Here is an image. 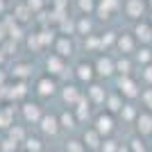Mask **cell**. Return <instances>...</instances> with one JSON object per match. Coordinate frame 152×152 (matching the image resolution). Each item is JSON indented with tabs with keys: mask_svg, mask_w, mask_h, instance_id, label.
Wrapping results in <instances>:
<instances>
[{
	"mask_svg": "<svg viewBox=\"0 0 152 152\" xmlns=\"http://www.w3.org/2000/svg\"><path fill=\"white\" fill-rule=\"evenodd\" d=\"M93 127L98 129V134H100L102 139H109V134H114V129H116V121H114V116L109 114V111H104V114L95 116Z\"/></svg>",
	"mask_w": 152,
	"mask_h": 152,
	"instance_id": "obj_1",
	"label": "cell"
},
{
	"mask_svg": "<svg viewBox=\"0 0 152 152\" xmlns=\"http://www.w3.org/2000/svg\"><path fill=\"white\" fill-rule=\"evenodd\" d=\"M118 93H121L123 98H129V100L139 98V95H141L139 82H136L132 75H129V77H121V82H118Z\"/></svg>",
	"mask_w": 152,
	"mask_h": 152,
	"instance_id": "obj_2",
	"label": "cell"
},
{
	"mask_svg": "<svg viewBox=\"0 0 152 152\" xmlns=\"http://www.w3.org/2000/svg\"><path fill=\"white\" fill-rule=\"evenodd\" d=\"M39 129L45 134V136H57L61 125H59V116L55 114H43V118L39 121Z\"/></svg>",
	"mask_w": 152,
	"mask_h": 152,
	"instance_id": "obj_3",
	"label": "cell"
},
{
	"mask_svg": "<svg viewBox=\"0 0 152 152\" xmlns=\"http://www.w3.org/2000/svg\"><path fill=\"white\" fill-rule=\"evenodd\" d=\"M102 141H104V139L98 134V129H95V127L84 129V134H82V143H84V148H86L89 152H100Z\"/></svg>",
	"mask_w": 152,
	"mask_h": 152,
	"instance_id": "obj_4",
	"label": "cell"
},
{
	"mask_svg": "<svg viewBox=\"0 0 152 152\" xmlns=\"http://www.w3.org/2000/svg\"><path fill=\"white\" fill-rule=\"evenodd\" d=\"M23 118L25 123H32V125H39V121L43 118V109L39 102H25L23 104Z\"/></svg>",
	"mask_w": 152,
	"mask_h": 152,
	"instance_id": "obj_5",
	"label": "cell"
},
{
	"mask_svg": "<svg viewBox=\"0 0 152 152\" xmlns=\"http://www.w3.org/2000/svg\"><path fill=\"white\" fill-rule=\"evenodd\" d=\"M93 66H95V75H100V77H111L116 73V61L111 57H107V55L98 57V61Z\"/></svg>",
	"mask_w": 152,
	"mask_h": 152,
	"instance_id": "obj_6",
	"label": "cell"
},
{
	"mask_svg": "<svg viewBox=\"0 0 152 152\" xmlns=\"http://www.w3.org/2000/svg\"><path fill=\"white\" fill-rule=\"evenodd\" d=\"M37 93L41 95V98H52V95L57 93V82H55L50 75L41 77L37 82Z\"/></svg>",
	"mask_w": 152,
	"mask_h": 152,
	"instance_id": "obj_7",
	"label": "cell"
},
{
	"mask_svg": "<svg viewBox=\"0 0 152 152\" xmlns=\"http://www.w3.org/2000/svg\"><path fill=\"white\" fill-rule=\"evenodd\" d=\"M136 132H139V136H152V111H139Z\"/></svg>",
	"mask_w": 152,
	"mask_h": 152,
	"instance_id": "obj_8",
	"label": "cell"
},
{
	"mask_svg": "<svg viewBox=\"0 0 152 152\" xmlns=\"http://www.w3.org/2000/svg\"><path fill=\"white\" fill-rule=\"evenodd\" d=\"M61 98H64V102H66L68 107H75L77 102L82 100V91L77 89L75 84H68V86L61 89Z\"/></svg>",
	"mask_w": 152,
	"mask_h": 152,
	"instance_id": "obj_9",
	"label": "cell"
},
{
	"mask_svg": "<svg viewBox=\"0 0 152 152\" xmlns=\"http://www.w3.org/2000/svg\"><path fill=\"white\" fill-rule=\"evenodd\" d=\"M134 37L139 39L141 43H152V23L139 20L136 27H134Z\"/></svg>",
	"mask_w": 152,
	"mask_h": 152,
	"instance_id": "obj_10",
	"label": "cell"
},
{
	"mask_svg": "<svg viewBox=\"0 0 152 152\" xmlns=\"http://www.w3.org/2000/svg\"><path fill=\"white\" fill-rule=\"evenodd\" d=\"M125 14L129 18H141L145 14V0H127L125 2Z\"/></svg>",
	"mask_w": 152,
	"mask_h": 152,
	"instance_id": "obj_11",
	"label": "cell"
},
{
	"mask_svg": "<svg viewBox=\"0 0 152 152\" xmlns=\"http://www.w3.org/2000/svg\"><path fill=\"white\" fill-rule=\"evenodd\" d=\"M95 75V66L89 61H82V64H77V68H75V77L80 80V82H91Z\"/></svg>",
	"mask_w": 152,
	"mask_h": 152,
	"instance_id": "obj_12",
	"label": "cell"
},
{
	"mask_svg": "<svg viewBox=\"0 0 152 152\" xmlns=\"http://www.w3.org/2000/svg\"><path fill=\"white\" fill-rule=\"evenodd\" d=\"M118 7H121V0H100L98 7H95V12L100 14V18H109Z\"/></svg>",
	"mask_w": 152,
	"mask_h": 152,
	"instance_id": "obj_13",
	"label": "cell"
},
{
	"mask_svg": "<svg viewBox=\"0 0 152 152\" xmlns=\"http://www.w3.org/2000/svg\"><path fill=\"white\" fill-rule=\"evenodd\" d=\"M104 107H107V111H109L111 116H114V114H121L123 107H125V104H123V95H121V93H111V95H107Z\"/></svg>",
	"mask_w": 152,
	"mask_h": 152,
	"instance_id": "obj_14",
	"label": "cell"
},
{
	"mask_svg": "<svg viewBox=\"0 0 152 152\" xmlns=\"http://www.w3.org/2000/svg\"><path fill=\"white\" fill-rule=\"evenodd\" d=\"M77 116H75V111H73V109H66V111H61V114H59V125H61V129H75L77 127Z\"/></svg>",
	"mask_w": 152,
	"mask_h": 152,
	"instance_id": "obj_15",
	"label": "cell"
},
{
	"mask_svg": "<svg viewBox=\"0 0 152 152\" xmlns=\"http://www.w3.org/2000/svg\"><path fill=\"white\" fill-rule=\"evenodd\" d=\"M55 50H57L59 57H70L73 55V41H70L68 37H59L57 39V43H55Z\"/></svg>",
	"mask_w": 152,
	"mask_h": 152,
	"instance_id": "obj_16",
	"label": "cell"
},
{
	"mask_svg": "<svg viewBox=\"0 0 152 152\" xmlns=\"http://www.w3.org/2000/svg\"><path fill=\"white\" fill-rule=\"evenodd\" d=\"M86 91H89V102H91V104H104V100H107V93H104V89H102V86H98V84H91Z\"/></svg>",
	"mask_w": 152,
	"mask_h": 152,
	"instance_id": "obj_17",
	"label": "cell"
},
{
	"mask_svg": "<svg viewBox=\"0 0 152 152\" xmlns=\"http://www.w3.org/2000/svg\"><path fill=\"white\" fill-rule=\"evenodd\" d=\"M73 111H75L77 121L84 123L86 118H89V114H91V102H89V98H84V95H82V100L75 104V109H73Z\"/></svg>",
	"mask_w": 152,
	"mask_h": 152,
	"instance_id": "obj_18",
	"label": "cell"
},
{
	"mask_svg": "<svg viewBox=\"0 0 152 152\" xmlns=\"http://www.w3.org/2000/svg\"><path fill=\"white\" fill-rule=\"evenodd\" d=\"M116 45H118V50L123 52V55H129V52H134V37L132 34H121L118 37V41H116Z\"/></svg>",
	"mask_w": 152,
	"mask_h": 152,
	"instance_id": "obj_19",
	"label": "cell"
},
{
	"mask_svg": "<svg viewBox=\"0 0 152 152\" xmlns=\"http://www.w3.org/2000/svg\"><path fill=\"white\" fill-rule=\"evenodd\" d=\"M7 136H9L12 141H16L18 145H23L25 139H27V132L23 129V125H12L9 129H7Z\"/></svg>",
	"mask_w": 152,
	"mask_h": 152,
	"instance_id": "obj_20",
	"label": "cell"
},
{
	"mask_svg": "<svg viewBox=\"0 0 152 152\" xmlns=\"http://www.w3.org/2000/svg\"><path fill=\"white\" fill-rule=\"evenodd\" d=\"M23 152H45L43 141L39 139V136H27L25 143H23Z\"/></svg>",
	"mask_w": 152,
	"mask_h": 152,
	"instance_id": "obj_21",
	"label": "cell"
},
{
	"mask_svg": "<svg viewBox=\"0 0 152 152\" xmlns=\"http://www.w3.org/2000/svg\"><path fill=\"white\" fill-rule=\"evenodd\" d=\"M45 68L50 70L52 75H59L64 70V59L59 57V55H52V57H48V61H45Z\"/></svg>",
	"mask_w": 152,
	"mask_h": 152,
	"instance_id": "obj_22",
	"label": "cell"
},
{
	"mask_svg": "<svg viewBox=\"0 0 152 152\" xmlns=\"http://www.w3.org/2000/svg\"><path fill=\"white\" fill-rule=\"evenodd\" d=\"M12 75L18 80V82H25V77L30 75V64H14Z\"/></svg>",
	"mask_w": 152,
	"mask_h": 152,
	"instance_id": "obj_23",
	"label": "cell"
},
{
	"mask_svg": "<svg viewBox=\"0 0 152 152\" xmlns=\"http://www.w3.org/2000/svg\"><path fill=\"white\" fill-rule=\"evenodd\" d=\"M91 30H93V25H91V20L86 18V16H82V18L75 23V32L77 34H84V37H91Z\"/></svg>",
	"mask_w": 152,
	"mask_h": 152,
	"instance_id": "obj_24",
	"label": "cell"
},
{
	"mask_svg": "<svg viewBox=\"0 0 152 152\" xmlns=\"http://www.w3.org/2000/svg\"><path fill=\"white\" fill-rule=\"evenodd\" d=\"M14 16H16V18H14L16 23H25V20L32 16V12H30V7L23 2V5H18L16 9H14Z\"/></svg>",
	"mask_w": 152,
	"mask_h": 152,
	"instance_id": "obj_25",
	"label": "cell"
},
{
	"mask_svg": "<svg viewBox=\"0 0 152 152\" xmlns=\"http://www.w3.org/2000/svg\"><path fill=\"white\" fill-rule=\"evenodd\" d=\"M116 73H121L123 77H129V73H132V61L127 57L118 59V61H116Z\"/></svg>",
	"mask_w": 152,
	"mask_h": 152,
	"instance_id": "obj_26",
	"label": "cell"
},
{
	"mask_svg": "<svg viewBox=\"0 0 152 152\" xmlns=\"http://www.w3.org/2000/svg\"><path fill=\"white\" fill-rule=\"evenodd\" d=\"M14 125V118H12V109H0V129H9Z\"/></svg>",
	"mask_w": 152,
	"mask_h": 152,
	"instance_id": "obj_27",
	"label": "cell"
},
{
	"mask_svg": "<svg viewBox=\"0 0 152 152\" xmlns=\"http://www.w3.org/2000/svg\"><path fill=\"white\" fill-rule=\"evenodd\" d=\"M121 116H123V121H127V123H136L139 111H136V107H132V104H125L123 111H121Z\"/></svg>",
	"mask_w": 152,
	"mask_h": 152,
	"instance_id": "obj_28",
	"label": "cell"
},
{
	"mask_svg": "<svg viewBox=\"0 0 152 152\" xmlns=\"http://www.w3.org/2000/svg\"><path fill=\"white\" fill-rule=\"evenodd\" d=\"M64 150L66 152H89L86 148H84L82 141H77V139H68L66 141V145H64Z\"/></svg>",
	"mask_w": 152,
	"mask_h": 152,
	"instance_id": "obj_29",
	"label": "cell"
},
{
	"mask_svg": "<svg viewBox=\"0 0 152 152\" xmlns=\"http://www.w3.org/2000/svg\"><path fill=\"white\" fill-rule=\"evenodd\" d=\"M77 7H80V12H82V14H86V16H89L91 12H95L98 2H95V0H77Z\"/></svg>",
	"mask_w": 152,
	"mask_h": 152,
	"instance_id": "obj_30",
	"label": "cell"
},
{
	"mask_svg": "<svg viewBox=\"0 0 152 152\" xmlns=\"http://www.w3.org/2000/svg\"><path fill=\"white\" fill-rule=\"evenodd\" d=\"M118 141H114V139H104L102 141V145H100V152H118Z\"/></svg>",
	"mask_w": 152,
	"mask_h": 152,
	"instance_id": "obj_31",
	"label": "cell"
},
{
	"mask_svg": "<svg viewBox=\"0 0 152 152\" xmlns=\"http://www.w3.org/2000/svg\"><path fill=\"white\" fill-rule=\"evenodd\" d=\"M136 59H139L141 64L150 66V61H152V50H148V48H141V50L136 52Z\"/></svg>",
	"mask_w": 152,
	"mask_h": 152,
	"instance_id": "obj_32",
	"label": "cell"
},
{
	"mask_svg": "<svg viewBox=\"0 0 152 152\" xmlns=\"http://www.w3.org/2000/svg\"><path fill=\"white\" fill-rule=\"evenodd\" d=\"M141 102H143V107H145V111H152V89H145V91H141Z\"/></svg>",
	"mask_w": 152,
	"mask_h": 152,
	"instance_id": "obj_33",
	"label": "cell"
},
{
	"mask_svg": "<svg viewBox=\"0 0 152 152\" xmlns=\"http://www.w3.org/2000/svg\"><path fill=\"white\" fill-rule=\"evenodd\" d=\"M127 145H129V152H148L141 139H132L129 143H127Z\"/></svg>",
	"mask_w": 152,
	"mask_h": 152,
	"instance_id": "obj_34",
	"label": "cell"
},
{
	"mask_svg": "<svg viewBox=\"0 0 152 152\" xmlns=\"http://www.w3.org/2000/svg\"><path fill=\"white\" fill-rule=\"evenodd\" d=\"M39 37V43H41V48H43V45H48V43H52V32H48V30H43V32H39L37 34Z\"/></svg>",
	"mask_w": 152,
	"mask_h": 152,
	"instance_id": "obj_35",
	"label": "cell"
},
{
	"mask_svg": "<svg viewBox=\"0 0 152 152\" xmlns=\"http://www.w3.org/2000/svg\"><path fill=\"white\" fill-rule=\"evenodd\" d=\"M25 5L30 7V12H41L45 5V0H25Z\"/></svg>",
	"mask_w": 152,
	"mask_h": 152,
	"instance_id": "obj_36",
	"label": "cell"
},
{
	"mask_svg": "<svg viewBox=\"0 0 152 152\" xmlns=\"http://www.w3.org/2000/svg\"><path fill=\"white\" fill-rule=\"evenodd\" d=\"M114 41H118L114 32H107L104 37H100V43H102V48H104V45H111V43H114Z\"/></svg>",
	"mask_w": 152,
	"mask_h": 152,
	"instance_id": "obj_37",
	"label": "cell"
},
{
	"mask_svg": "<svg viewBox=\"0 0 152 152\" xmlns=\"http://www.w3.org/2000/svg\"><path fill=\"white\" fill-rule=\"evenodd\" d=\"M143 77H145V82L152 84V66H145V70H143Z\"/></svg>",
	"mask_w": 152,
	"mask_h": 152,
	"instance_id": "obj_38",
	"label": "cell"
},
{
	"mask_svg": "<svg viewBox=\"0 0 152 152\" xmlns=\"http://www.w3.org/2000/svg\"><path fill=\"white\" fill-rule=\"evenodd\" d=\"M5 34H9V32H7V25H0V41H7Z\"/></svg>",
	"mask_w": 152,
	"mask_h": 152,
	"instance_id": "obj_39",
	"label": "cell"
},
{
	"mask_svg": "<svg viewBox=\"0 0 152 152\" xmlns=\"http://www.w3.org/2000/svg\"><path fill=\"white\" fill-rule=\"evenodd\" d=\"M118 152H129V145H127V143H123V145H118Z\"/></svg>",
	"mask_w": 152,
	"mask_h": 152,
	"instance_id": "obj_40",
	"label": "cell"
},
{
	"mask_svg": "<svg viewBox=\"0 0 152 152\" xmlns=\"http://www.w3.org/2000/svg\"><path fill=\"white\" fill-rule=\"evenodd\" d=\"M2 82H5V73L0 70V86H2Z\"/></svg>",
	"mask_w": 152,
	"mask_h": 152,
	"instance_id": "obj_41",
	"label": "cell"
},
{
	"mask_svg": "<svg viewBox=\"0 0 152 152\" xmlns=\"http://www.w3.org/2000/svg\"><path fill=\"white\" fill-rule=\"evenodd\" d=\"M5 12V0H0V14Z\"/></svg>",
	"mask_w": 152,
	"mask_h": 152,
	"instance_id": "obj_42",
	"label": "cell"
},
{
	"mask_svg": "<svg viewBox=\"0 0 152 152\" xmlns=\"http://www.w3.org/2000/svg\"><path fill=\"white\" fill-rule=\"evenodd\" d=\"M5 61V52H2V48H0V64Z\"/></svg>",
	"mask_w": 152,
	"mask_h": 152,
	"instance_id": "obj_43",
	"label": "cell"
},
{
	"mask_svg": "<svg viewBox=\"0 0 152 152\" xmlns=\"http://www.w3.org/2000/svg\"><path fill=\"white\" fill-rule=\"evenodd\" d=\"M150 7H152V0H150Z\"/></svg>",
	"mask_w": 152,
	"mask_h": 152,
	"instance_id": "obj_44",
	"label": "cell"
},
{
	"mask_svg": "<svg viewBox=\"0 0 152 152\" xmlns=\"http://www.w3.org/2000/svg\"><path fill=\"white\" fill-rule=\"evenodd\" d=\"M45 152H52V150H45Z\"/></svg>",
	"mask_w": 152,
	"mask_h": 152,
	"instance_id": "obj_45",
	"label": "cell"
},
{
	"mask_svg": "<svg viewBox=\"0 0 152 152\" xmlns=\"http://www.w3.org/2000/svg\"><path fill=\"white\" fill-rule=\"evenodd\" d=\"M0 152H2V148H0Z\"/></svg>",
	"mask_w": 152,
	"mask_h": 152,
	"instance_id": "obj_46",
	"label": "cell"
}]
</instances>
